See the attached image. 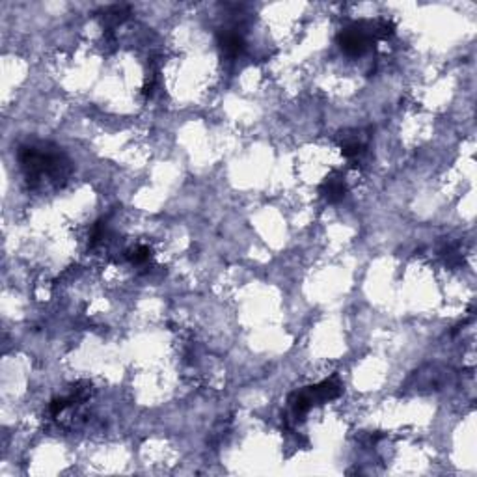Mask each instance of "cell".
<instances>
[{"instance_id":"cell-1","label":"cell","mask_w":477,"mask_h":477,"mask_svg":"<svg viewBox=\"0 0 477 477\" xmlns=\"http://www.w3.org/2000/svg\"><path fill=\"white\" fill-rule=\"evenodd\" d=\"M19 162L23 168L24 177L30 187H37L43 179L51 181L66 177L69 172V162L66 155L60 153L58 149H47L45 146H23L19 149Z\"/></svg>"},{"instance_id":"cell-2","label":"cell","mask_w":477,"mask_h":477,"mask_svg":"<svg viewBox=\"0 0 477 477\" xmlns=\"http://www.w3.org/2000/svg\"><path fill=\"white\" fill-rule=\"evenodd\" d=\"M373 40V21L351 24L338 34V45L349 56H362Z\"/></svg>"},{"instance_id":"cell-3","label":"cell","mask_w":477,"mask_h":477,"mask_svg":"<svg viewBox=\"0 0 477 477\" xmlns=\"http://www.w3.org/2000/svg\"><path fill=\"white\" fill-rule=\"evenodd\" d=\"M319 192H321V196L324 198L327 202H341L347 194V185L345 181H343V175L338 172L330 173V175L322 181V185L319 187Z\"/></svg>"},{"instance_id":"cell-4","label":"cell","mask_w":477,"mask_h":477,"mask_svg":"<svg viewBox=\"0 0 477 477\" xmlns=\"http://www.w3.org/2000/svg\"><path fill=\"white\" fill-rule=\"evenodd\" d=\"M306 392L310 395V399L313 405H321V403H327V401L338 399L341 395V384L336 381H324L317 386L306 388Z\"/></svg>"},{"instance_id":"cell-5","label":"cell","mask_w":477,"mask_h":477,"mask_svg":"<svg viewBox=\"0 0 477 477\" xmlns=\"http://www.w3.org/2000/svg\"><path fill=\"white\" fill-rule=\"evenodd\" d=\"M218 47L227 58H237L245 51V40L235 30H220L218 32Z\"/></svg>"},{"instance_id":"cell-6","label":"cell","mask_w":477,"mask_h":477,"mask_svg":"<svg viewBox=\"0 0 477 477\" xmlns=\"http://www.w3.org/2000/svg\"><path fill=\"white\" fill-rule=\"evenodd\" d=\"M127 15H129V10L125 6H110L103 12V24L110 30L121 21H125Z\"/></svg>"},{"instance_id":"cell-7","label":"cell","mask_w":477,"mask_h":477,"mask_svg":"<svg viewBox=\"0 0 477 477\" xmlns=\"http://www.w3.org/2000/svg\"><path fill=\"white\" fill-rule=\"evenodd\" d=\"M127 259L132 263V265H146V263L151 259V250L148 246H135L132 250L127 252Z\"/></svg>"}]
</instances>
